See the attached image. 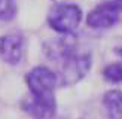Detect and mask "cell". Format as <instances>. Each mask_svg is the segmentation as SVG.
<instances>
[{
    "label": "cell",
    "mask_w": 122,
    "mask_h": 119,
    "mask_svg": "<svg viewBox=\"0 0 122 119\" xmlns=\"http://www.w3.org/2000/svg\"><path fill=\"white\" fill-rule=\"evenodd\" d=\"M83 20L82 8L70 2H55L46 15V24L58 36H71Z\"/></svg>",
    "instance_id": "obj_1"
},
{
    "label": "cell",
    "mask_w": 122,
    "mask_h": 119,
    "mask_svg": "<svg viewBox=\"0 0 122 119\" xmlns=\"http://www.w3.org/2000/svg\"><path fill=\"white\" fill-rule=\"evenodd\" d=\"M24 82L30 97L37 100H57L55 89L60 86V80L55 70L42 64L34 65L25 73Z\"/></svg>",
    "instance_id": "obj_2"
},
{
    "label": "cell",
    "mask_w": 122,
    "mask_h": 119,
    "mask_svg": "<svg viewBox=\"0 0 122 119\" xmlns=\"http://www.w3.org/2000/svg\"><path fill=\"white\" fill-rule=\"evenodd\" d=\"M92 67V55L88 52H75L58 64L60 86H73L79 83Z\"/></svg>",
    "instance_id": "obj_3"
},
{
    "label": "cell",
    "mask_w": 122,
    "mask_h": 119,
    "mask_svg": "<svg viewBox=\"0 0 122 119\" xmlns=\"http://www.w3.org/2000/svg\"><path fill=\"white\" fill-rule=\"evenodd\" d=\"M85 22L92 30H107L122 22V0H103L86 15Z\"/></svg>",
    "instance_id": "obj_4"
},
{
    "label": "cell",
    "mask_w": 122,
    "mask_h": 119,
    "mask_svg": "<svg viewBox=\"0 0 122 119\" xmlns=\"http://www.w3.org/2000/svg\"><path fill=\"white\" fill-rule=\"evenodd\" d=\"M27 52V40L22 33H6L0 36V60L8 65H20Z\"/></svg>",
    "instance_id": "obj_5"
},
{
    "label": "cell",
    "mask_w": 122,
    "mask_h": 119,
    "mask_svg": "<svg viewBox=\"0 0 122 119\" xmlns=\"http://www.w3.org/2000/svg\"><path fill=\"white\" fill-rule=\"evenodd\" d=\"M45 55L51 60L60 64L61 61H64L67 57H70L71 54L77 52L76 51V40L75 34L71 36H58L55 39L48 40L43 45Z\"/></svg>",
    "instance_id": "obj_6"
},
{
    "label": "cell",
    "mask_w": 122,
    "mask_h": 119,
    "mask_svg": "<svg viewBox=\"0 0 122 119\" xmlns=\"http://www.w3.org/2000/svg\"><path fill=\"white\" fill-rule=\"evenodd\" d=\"M21 107L34 119H52L57 115V100H37L28 95L22 100Z\"/></svg>",
    "instance_id": "obj_7"
},
{
    "label": "cell",
    "mask_w": 122,
    "mask_h": 119,
    "mask_svg": "<svg viewBox=\"0 0 122 119\" xmlns=\"http://www.w3.org/2000/svg\"><path fill=\"white\" fill-rule=\"evenodd\" d=\"M103 109L109 119H122V89H109L101 98Z\"/></svg>",
    "instance_id": "obj_8"
},
{
    "label": "cell",
    "mask_w": 122,
    "mask_h": 119,
    "mask_svg": "<svg viewBox=\"0 0 122 119\" xmlns=\"http://www.w3.org/2000/svg\"><path fill=\"white\" fill-rule=\"evenodd\" d=\"M101 76L107 83H112V85H119V83H122V60L121 61L109 63L106 67L101 70Z\"/></svg>",
    "instance_id": "obj_9"
},
{
    "label": "cell",
    "mask_w": 122,
    "mask_h": 119,
    "mask_svg": "<svg viewBox=\"0 0 122 119\" xmlns=\"http://www.w3.org/2000/svg\"><path fill=\"white\" fill-rule=\"evenodd\" d=\"M18 14L16 0H0V21L8 22L12 21Z\"/></svg>",
    "instance_id": "obj_10"
},
{
    "label": "cell",
    "mask_w": 122,
    "mask_h": 119,
    "mask_svg": "<svg viewBox=\"0 0 122 119\" xmlns=\"http://www.w3.org/2000/svg\"><path fill=\"white\" fill-rule=\"evenodd\" d=\"M115 54H116V55L122 60V45H121V46H118L116 49H115Z\"/></svg>",
    "instance_id": "obj_11"
},
{
    "label": "cell",
    "mask_w": 122,
    "mask_h": 119,
    "mask_svg": "<svg viewBox=\"0 0 122 119\" xmlns=\"http://www.w3.org/2000/svg\"><path fill=\"white\" fill-rule=\"evenodd\" d=\"M52 2H54V3H55V2H57V0H52Z\"/></svg>",
    "instance_id": "obj_12"
},
{
    "label": "cell",
    "mask_w": 122,
    "mask_h": 119,
    "mask_svg": "<svg viewBox=\"0 0 122 119\" xmlns=\"http://www.w3.org/2000/svg\"><path fill=\"white\" fill-rule=\"evenodd\" d=\"M79 119H83V118H79Z\"/></svg>",
    "instance_id": "obj_13"
}]
</instances>
